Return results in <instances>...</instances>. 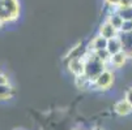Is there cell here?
<instances>
[{"mask_svg":"<svg viewBox=\"0 0 132 130\" xmlns=\"http://www.w3.org/2000/svg\"><path fill=\"white\" fill-rule=\"evenodd\" d=\"M114 111H115V113L119 115V116H127L128 113H131L132 105H131L126 99H122V100H119V102L114 105Z\"/></svg>","mask_w":132,"mask_h":130,"instance_id":"cell-6","label":"cell"},{"mask_svg":"<svg viewBox=\"0 0 132 130\" xmlns=\"http://www.w3.org/2000/svg\"><path fill=\"white\" fill-rule=\"evenodd\" d=\"M13 94V88L11 85H0V100H8Z\"/></svg>","mask_w":132,"mask_h":130,"instance_id":"cell-11","label":"cell"},{"mask_svg":"<svg viewBox=\"0 0 132 130\" xmlns=\"http://www.w3.org/2000/svg\"><path fill=\"white\" fill-rule=\"evenodd\" d=\"M127 61V53L120 51L118 53H114V55H111V59H110V63L112 66H115V68H120L126 64Z\"/></svg>","mask_w":132,"mask_h":130,"instance_id":"cell-9","label":"cell"},{"mask_svg":"<svg viewBox=\"0 0 132 130\" xmlns=\"http://www.w3.org/2000/svg\"><path fill=\"white\" fill-rule=\"evenodd\" d=\"M0 85H9V79L5 74L0 73Z\"/></svg>","mask_w":132,"mask_h":130,"instance_id":"cell-18","label":"cell"},{"mask_svg":"<svg viewBox=\"0 0 132 130\" xmlns=\"http://www.w3.org/2000/svg\"><path fill=\"white\" fill-rule=\"evenodd\" d=\"M4 22H5V21L3 20V18H2V16H0V27L3 26V24H4Z\"/></svg>","mask_w":132,"mask_h":130,"instance_id":"cell-20","label":"cell"},{"mask_svg":"<svg viewBox=\"0 0 132 130\" xmlns=\"http://www.w3.org/2000/svg\"><path fill=\"white\" fill-rule=\"evenodd\" d=\"M131 3H132V0H131Z\"/></svg>","mask_w":132,"mask_h":130,"instance_id":"cell-22","label":"cell"},{"mask_svg":"<svg viewBox=\"0 0 132 130\" xmlns=\"http://www.w3.org/2000/svg\"><path fill=\"white\" fill-rule=\"evenodd\" d=\"M107 41H109V39H106L105 36H102V35L100 34L98 36H96V38L92 41V43H90V49H92L93 52L100 51V49H105V48L107 47Z\"/></svg>","mask_w":132,"mask_h":130,"instance_id":"cell-8","label":"cell"},{"mask_svg":"<svg viewBox=\"0 0 132 130\" xmlns=\"http://www.w3.org/2000/svg\"><path fill=\"white\" fill-rule=\"evenodd\" d=\"M129 5H132L131 0H119V4H118L117 8H126V7H129Z\"/></svg>","mask_w":132,"mask_h":130,"instance_id":"cell-17","label":"cell"},{"mask_svg":"<svg viewBox=\"0 0 132 130\" xmlns=\"http://www.w3.org/2000/svg\"><path fill=\"white\" fill-rule=\"evenodd\" d=\"M68 68H69L71 73L75 74V77L84 74V72H85V60H84V57H73V59H71V61L68 64Z\"/></svg>","mask_w":132,"mask_h":130,"instance_id":"cell-4","label":"cell"},{"mask_svg":"<svg viewBox=\"0 0 132 130\" xmlns=\"http://www.w3.org/2000/svg\"><path fill=\"white\" fill-rule=\"evenodd\" d=\"M2 3L4 9L11 16L12 21H14L20 14V3H18V0H2Z\"/></svg>","mask_w":132,"mask_h":130,"instance_id":"cell-3","label":"cell"},{"mask_svg":"<svg viewBox=\"0 0 132 130\" xmlns=\"http://www.w3.org/2000/svg\"><path fill=\"white\" fill-rule=\"evenodd\" d=\"M118 9V13L126 20H132V5L129 7H126V8H117Z\"/></svg>","mask_w":132,"mask_h":130,"instance_id":"cell-13","label":"cell"},{"mask_svg":"<svg viewBox=\"0 0 132 130\" xmlns=\"http://www.w3.org/2000/svg\"><path fill=\"white\" fill-rule=\"evenodd\" d=\"M118 33H119V30L115 26H112L109 21H106L105 24H102L101 27H100V34L102 36H105L106 39L115 38V36H118Z\"/></svg>","mask_w":132,"mask_h":130,"instance_id":"cell-5","label":"cell"},{"mask_svg":"<svg viewBox=\"0 0 132 130\" xmlns=\"http://www.w3.org/2000/svg\"><path fill=\"white\" fill-rule=\"evenodd\" d=\"M120 31H123V33H131L132 31V20H126L123 22V26H122Z\"/></svg>","mask_w":132,"mask_h":130,"instance_id":"cell-15","label":"cell"},{"mask_svg":"<svg viewBox=\"0 0 132 130\" xmlns=\"http://www.w3.org/2000/svg\"><path fill=\"white\" fill-rule=\"evenodd\" d=\"M84 60H85V72H84V74L92 82H94L96 78L105 70V64L106 63H103L93 51L90 53L85 55Z\"/></svg>","mask_w":132,"mask_h":130,"instance_id":"cell-1","label":"cell"},{"mask_svg":"<svg viewBox=\"0 0 132 130\" xmlns=\"http://www.w3.org/2000/svg\"><path fill=\"white\" fill-rule=\"evenodd\" d=\"M106 49L110 52V55H114V53H118L120 51H123V43L122 41L118 38V36H115V38H111L107 41V47Z\"/></svg>","mask_w":132,"mask_h":130,"instance_id":"cell-7","label":"cell"},{"mask_svg":"<svg viewBox=\"0 0 132 130\" xmlns=\"http://www.w3.org/2000/svg\"><path fill=\"white\" fill-rule=\"evenodd\" d=\"M97 55V56L103 61V63H107V61H110V59H111V55H110V52L105 48V49H100V51H96L94 52Z\"/></svg>","mask_w":132,"mask_h":130,"instance_id":"cell-14","label":"cell"},{"mask_svg":"<svg viewBox=\"0 0 132 130\" xmlns=\"http://www.w3.org/2000/svg\"><path fill=\"white\" fill-rule=\"evenodd\" d=\"M107 21H109L112 26H115L118 30H120L122 26H123V22H124V18H123V17L118 13V11H117V12H112V13L109 14Z\"/></svg>","mask_w":132,"mask_h":130,"instance_id":"cell-10","label":"cell"},{"mask_svg":"<svg viewBox=\"0 0 132 130\" xmlns=\"http://www.w3.org/2000/svg\"><path fill=\"white\" fill-rule=\"evenodd\" d=\"M112 83H114V74L110 70H106V69L96 78V81L93 82V85L100 90H107Z\"/></svg>","mask_w":132,"mask_h":130,"instance_id":"cell-2","label":"cell"},{"mask_svg":"<svg viewBox=\"0 0 132 130\" xmlns=\"http://www.w3.org/2000/svg\"><path fill=\"white\" fill-rule=\"evenodd\" d=\"M75 83L79 88H86L89 85H93V82L85 76V74H81V76H76L75 78Z\"/></svg>","mask_w":132,"mask_h":130,"instance_id":"cell-12","label":"cell"},{"mask_svg":"<svg viewBox=\"0 0 132 130\" xmlns=\"http://www.w3.org/2000/svg\"><path fill=\"white\" fill-rule=\"evenodd\" d=\"M103 2L107 4V5H110V7H118V4H119V0H103Z\"/></svg>","mask_w":132,"mask_h":130,"instance_id":"cell-19","label":"cell"},{"mask_svg":"<svg viewBox=\"0 0 132 130\" xmlns=\"http://www.w3.org/2000/svg\"><path fill=\"white\" fill-rule=\"evenodd\" d=\"M124 99L132 105V87L131 88H128L127 91H126V95H124Z\"/></svg>","mask_w":132,"mask_h":130,"instance_id":"cell-16","label":"cell"},{"mask_svg":"<svg viewBox=\"0 0 132 130\" xmlns=\"http://www.w3.org/2000/svg\"><path fill=\"white\" fill-rule=\"evenodd\" d=\"M16 130H22V129H16Z\"/></svg>","mask_w":132,"mask_h":130,"instance_id":"cell-21","label":"cell"}]
</instances>
